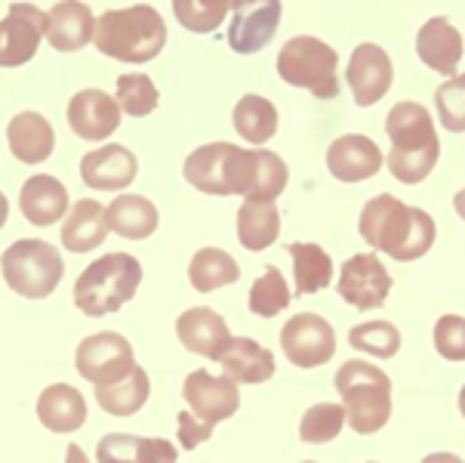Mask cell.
Returning a JSON list of instances; mask_svg holds the SVG:
<instances>
[{
  "label": "cell",
  "instance_id": "7bdbcfd3",
  "mask_svg": "<svg viewBox=\"0 0 465 463\" xmlns=\"http://www.w3.org/2000/svg\"><path fill=\"white\" fill-rule=\"evenodd\" d=\"M179 451L173 448L167 438H139L136 463H176Z\"/></svg>",
  "mask_w": 465,
  "mask_h": 463
},
{
  "label": "cell",
  "instance_id": "74e56055",
  "mask_svg": "<svg viewBox=\"0 0 465 463\" xmlns=\"http://www.w3.org/2000/svg\"><path fill=\"white\" fill-rule=\"evenodd\" d=\"M345 427V411L342 405H330V402H321L309 408L302 414V427H299V438L309 445H327L342 433Z\"/></svg>",
  "mask_w": 465,
  "mask_h": 463
},
{
  "label": "cell",
  "instance_id": "9c48e42d",
  "mask_svg": "<svg viewBox=\"0 0 465 463\" xmlns=\"http://www.w3.org/2000/svg\"><path fill=\"white\" fill-rule=\"evenodd\" d=\"M133 367H136V356H133L130 340L114 331L93 334L77 347V374L90 380L93 387L121 380Z\"/></svg>",
  "mask_w": 465,
  "mask_h": 463
},
{
  "label": "cell",
  "instance_id": "e0dca14e",
  "mask_svg": "<svg viewBox=\"0 0 465 463\" xmlns=\"http://www.w3.org/2000/svg\"><path fill=\"white\" fill-rule=\"evenodd\" d=\"M327 170L339 183H364L382 170V152L370 136L345 133L327 148Z\"/></svg>",
  "mask_w": 465,
  "mask_h": 463
},
{
  "label": "cell",
  "instance_id": "b9f144b4",
  "mask_svg": "<svg viewBox=\"0 0 465 463\" xmlns=\"http://www.w3.org/2000/svg\"><path fill=\"white\" fill-rule=\"evenodd\" d=\"M179 427H176V433H179V445L183 448H198V445H203L207 438L213 436V427H207V423H201L198 418H194L192 411H183L179 414Z\"/></svg>",
  "mask_w": 465,
  "mask_h": 463
},
{
  "label": "cell",
  "instance_id": "484cf974",
  "mask_svg": "<svg viewBox=\"0 0 465 463\" xmlns=\"http://www.w3.org/2000/svg\"><path fill=\"white\" fill-rule=\"evenodd\" d=\"M37 418L53 433H74L86 423V402L68 383H53L37 398Z\"/></svg>",
  "mask_w": 465,
  "mask_h": 463
},
{
  "label": "cell",
  "instance_id": "681fc988",
  "mask_svg": "<svg viewBox=\"0 0 465 463\" xmlns=\"http://www.w3.org/2000/svg\"><path fill=\"white\" fill-rule=\"evenodd\" d=\"M302 463H314V460H302Z\"/></svg>",
  "mask_w": 465,
  "mask_h": 463
},
{
  "label": "cell",
  "instance_id": "30bf717a",
  "mask_svg": "<svg viewBox=\"0 0 465 463\" xmlns=\"http://www.w3.org/2000/svg\"><path fill=\"white\" fill-rule=\"evenodd\" d=\"M281 349L296 367L327 365L336 352V331L327 318L314 316V312H299L283 325Z\"/></svg>",
  "mask_w": 465,
  "mask_h": 463
},
{
  "label": "cell",
  "instance_id": "52a82bcc",
  "mask_svg": "<svg viewBox=\"0 0 465 463\" xmlns=\"http://www.w3.org/2000/svg\"><path fill=\"white\" fill-rule=\"evenodd\" d=\"M253 176V152L234 143H207L185 158V179L207 195H243Z\"/></svg>",
  "mask_w": 465,
  "mask_h": 463
},
{
  "label": "cell",
  "instance_id": "f6af8a7d",
  "mask_svg": "<svg viewBox=\"0 0 465 463\" xmlns=\"http://www.w3.org/2000/svg\"><path fill=\"white\" fill-rule=\"evenodd\" d=\"M65 463H90V460H86V454H84L81 445H68V448H65Z\"/></svg>",
  "mask_w": 465,
  "mask_h": 463
},
{
  "label": "cell",
  "instance_id": "d6a6232c",
  "mask_svg": "<svg viewBox=\"0 0 465 463\" xmlns=\"http://www.w3.org/2000/svg\"><path fill=\"white\" fill-rule=\"evenodd\" d=\"M290 170L283 164L281 155L265 152V148H256L253 152V176H250V192L243 201H262V204H274V198L287 188Z\"/></svg>",
  "mask_w": 465,
  "mask_h": 463
},
{
  "label": "cell",
  "instance_id": "8992f818",
  "mask_svg": "<svg viewBox=\"0 0 465 463\" xmlns=\"http://www.w3.org/2000/svg\"><path fill=\"white\" fill-rule=\"evenodd\" d=\"M0 269L10 290L25 300H46L65 276L62 254L41 238H22L6 247L0 257Z\"/></svg>",
  "mask_w": 465,
  "mask_h": 463
},
{
  "label": "cell",
  "instance_id": "8fae6325",
  "mask_svg": "<svg viewBox=\"0 0 465 463\" xmlns=\"http://www.w3.org/2000/svg\"><path fill=\"white\" fill-rule=\"evenodd\" d=\"M46 28V13L35 4H10L0 19V68H19L37 56Z\"/></svg>",
  "mask_w": 465,
  "mask_h": 463
},
{
  "label": "cell",
  "instance_id": "836d02e7",
  "mask_svg": "<svg viewBox=\"0 0 465 463\" xmlns=\"http://www.w3.org/2000/svg\"><path fill=\"white\" fill-rule=\"evenodd\" d=\"M234 4L228 0H173V13L183 22V28L194 31V35H210L223 25Z\"/></svg>",
  "mask_w": 465,
  "mask_h": 463
},
{
  "label": "cell",
  "instance_id": "f546056e",
  "mask_svg": "<svg viewBox=\"0 0 465 463\" xmlns=\"http://www.w3.org/2000/svg\"><path fill=\"white\" fill-rule=\"evenodd\" d=\"M188 278H192V287L198 294H210L216 287L234 285L241 278V266L234 263V257L228 250L219 247H201L198 254L192 257V266H188Z\"/></svg>",
  "mask_w": 465,
  "mask_h": 463
},
{
  "label": "cell",
  "instance_id": "9a60e30c",
  "mask_svg": "<svg viewBox=\"0 0 465 463\" xmlns=\"http://www.w3.org/2000/svg\"><path fill=\"white\" fill-rule=\"evenodd\" d=\"M234 19L228 28V46L241 56H253L272 41L281 25L278 0H259V4H234Z\"/></svg>",
  "mask_w": 465,
  "mask_h": 463
},
{
  "label": "cell",
  "instance_id": "8d00e7d4",
  "mask_svg": "<svg viewBox=\"0 0 465 463\" xmlns=\"http://www.w3.org/2000/svg\"><path fill=\"white\" fill-rule=\"evenodd\" d=\"M250 312L262 318H274L281 316L290 306V285L287 278L281 276V269H265V276L256 281L253 290H250Z\"/></svg>",
  "mask_w": 465,
  "mask_h": 463
},
{
  "label": "cell",
  "instance_id": "7a4b0ae2",
  "mask_svg": "<svg viewBox=\"0 0 465 463\" xmlns=\"http://www.w3.org/2000/svg\"><path fill=\"white\" fill-rule=\"evenodd\" d=\"M385 133L391 139L389 170L404 186L422 183L435 170L440 155V139L429 108L420 102H398L385 117Z\"/></svg>",
  "mask_w": 465,
  "mask_h": 463
},
{
  "label": "cell",
  "instance_id": "ba28073f",
  "mask_svg": "<svg viewBox=\"0 0 465 463\" xmlns=\"http://www.w3.org/2000/svg\"><path fill=\"white\" fill-rule=\"evenodd\" d=\"M339 56L336 50L312 35L290 37L278 53V75L290 87H302L314 93L318 99L339 96V77H336Z\"/></svg>",
  "mask_w": 465,
  "mask_h": 463
},
{
  "label": "cell",
  "instance_id": "603a6c76",
  "mask_svg": "<svg viewBox=\"0 0 465 463\" xmlns=\"http://www.w3.org/2000/svg\"><path fill=\"white\" fill-rule=\"evenodd\" d=\"M105 238H108L105 207L93 198L74 201V207L68 210L65 223H62V245H65V250H71V254H90Z\"/></svg>",
  "mask_w": 465,
  "mask_h": 463
},
{
  "label": "cell",
  "instance_id": "4dcf8cb0",
  "mask_svg": "<svg viewBox=\"0 0 465 463\" xmlns=\"http://www.w3.org/2000/svg\"><path fill=\"white\" fill-rule=\"evenodd\" d=\"M287 254L293 257V278H296V297L318 294L333 278V260L321 245H290Z\"/></svg>",
  "mask_w": 465,
  "mask_h": 463
},
{
  "label": "cell",
  "instance_id": "c3c4849f",
  "mask_svg": "<svg viewBox=\"0 0 465 463\" xmlns=\"http://www.w3.org/2000/svg\"><path fill=\"white\" fill-rule=\"evenodd\" d=\"M460 414H462V418H465V387L460 389Z\"/></svg>",
  "mask_w": 465,
  "mask_h": 463
},
{
  "label": "cell",
  "instance_id": "5b68a950",
  "mask_svg": "<svg viewBox=\"0 0 465 463\" xmlns=\"http://www.w3.org/2000/svg\"><path fill=\"white\" fill-rule=\"evenodd\" d=\"M142 266L133 254H105L90 263L74 281V306L90 318L124 309L139 290Z\"/></svg>",
  "mask_w": 465,
  "mask_h": 463
},
{
  "label": "cell",
  "instance_id": "6da1fadb",
  "mask_svg": "<svg viewBox=\"0 0 465 463\" xmlns=\"http://www.w3.org/2000/svg\"><path fill=\"white\" fill-rule=\"evenodd\" d=\"M358 229L370 247L395 257L398 263L425 257L438 235L431 214L410 207L395 195H376L373 201H367L364 210H361Z\"/></svg>",
  "mask_w": 465,
  "mask_h": 463
},
{
  "label": "cell",
  "instance_id": "60d3db41",
  "mask_svg": "<svg viewBox=\"0 0 465 463\" xmlns=\"http://www.w3.org/2000/svg\"><path fill=\"white\" fill-rule=\"evenodd\" d=\"M142 436L112 433L102 436L96 445V463H136V448Z\"/></svg>",
  "mask_w": 465,
  "mask_h": 463
},
{
  "label": "cell",
  "instance_id": "f907efd6",
  "mask_svg": "<svg viewBox=\"0 0 465 463\" xmlns=\"http://www.w3.org/2000/svg\"><path fill=\"white\" fill-rule=\"evenodd\" d=\"M370 463H373V460H370Z\"/></svg>",
  "mask_w": 465,
  "mask_h": 463
},
{
  "label": "cell",
  "instance_id": "ffe728a7",
  "mask_svg": "<svg viewBox=\"0 0 465 463\" xmlns=\"http://www.w3.org/2000/svg\"><path fill=\"white\" fill-rule=\"evenodd\" d=\"M416 53H420V59L431 68V72L456 77V68H460V62H462V35L453 28L450 19L431 15V19L420 28Z\"/></svg>",
  "mask_w": 465,
  "mask_h": 463
},
{
  "label": "cell",
  "instance_id": "f1b7e54d",
  "mask_svg": "<svg viewBox=\"0 0 465 463\" xmlns=\"http://www.w3.org/2000/svg\"><path fill=\"white\" fill-rule=\"evenodd\" d=\"M281 235V214L274 204H262V201H243L238 210V241L247 250H259L272 247Z\"/></svg>",
  "mask_w": 465,
  "mask_h": 463
},
{
  "label": "cell",
  "instance_id": "83f0119b",
  "mask_svg": "<svg viewBox=\"0 0 465 463\" xmlns=\"http://www.w3.org/2000/svg\"><path fill=\"white\" fill-rule=\"evenodd\" d=\"M152 396V383H148L145 367H133L127 377L114 383H105V387H96V402L105 414L112 418H133L136 411H142V405Z\"/></svg>",
  "mask_w": 465,
  "mask_h": 463
},
{
  "label": "cell",
  "instance_id": "f35d334b",
  "mask_svg": "<svg viewBox=\"0 0 465 463\" xmlns=\"http://www.w3.org/2000/svg\"><path fill=\"white\" fill-rule=\"evenodd\" d=\"M435 106L444 130L462 133L465 130V75H456L435 90Z\"/></svg>",
  "mask_w": 465,
  "mask_h": 463
},
{
  "label": "cell",
  "instance_id": "ee69618b",
  "mask_svg": "<svg viewBox=\"0 0 465 463\" xmlns=\"http://www.w3.org/2000/svg\"><path fill=\"white\" fill-rule=\"evenodd\" d=\"M422 463H465L462 458H456V454H447V451H435V454H425Z\"/></svg>",
  "mask_w": 465,
  "mask_h": 463
},
{
  "label": "cell",
  "instance_id": "5bb4252c",
  "mask_svg": "<svg viewBox=\"0 0 465 463\" xmlns=\"http://www.w3.org/2000/svg\"><path fill=\"white\" fill-rule=\"evenodd\" d=\"M336 290L354 309H376V306L389 300L391 278L376 254H358L351 260H345Z\"/></svg>",
  "mask_w": 465,
  "mask_h": 463
},
{
  "label": "cell",
  "instance_id": "1f68e13d",
  "mask_svg": "<svg viewBox=\"0 0 465 463\" xmlns=\"http://www.w3.org/2000/svg\"><path fill=\"white\" fill-rule=\"evenodd\" d=\"M234 130H238L247 143L265 146L268 139L278 133V108H274L265 96L247 93V96L234 106Z\"/></svg>",
  "mask_w": 465,
  "mask_h": 463
},
{
  "label": "cell",
  "instance_id": "4fadbf2b",
  "mask_svg": "<svg viewBox=\"0 0 465 463\" xmlns=\"http://www.w3.org/2000/svg\"><path fill=\"white\" fill-rule=\"evenodd\" d=\"M183 396L192 414L207 427H216L219 420L238 414L241 408V392L238 383H232L228 377H213L210 371H192L183 383Z\"/></svg>",
  "mask_w": 465,
  "mask_h": 463
},
{
  "label": "cell",
  "instance_id": "4316f807",
  "mask_svg": "<svg viewBox=\"0 0 465 463\" xmlns=\"http://www.w3.org/2000/svg\"><path fill=\"white\" fill-rule=\"evenodd\" d=\"M105 216H108V232L130 241H142L148 235H154L157 219H161L154 204L142 198V195H121V198H114L108 204Z\"/></svg>",
  "mask_w": 465,
  "mask_h": 463
},
{
  "label": "cell",
  "instance_id": "e575fe53",
  "mask_svg": "<svg viewBox=\"0 0 465 463\" xmlns=\"http://www.w3.org/2000/svg\"><path fill=\"white\" fill-rule=\"evenodd\" d=\"M349 343L358 352H370L373 358H395L401 349V331L391 321H364L351 327Z\"/></svg>",
  "mask_w": 465,
  "mask_h": 463
},
{
  "label": "cell",
  "instance_id": "2e32d148",
  "mask_svg": "<svg viewBox=\"0 0 465 463\" xmlns=\"http://www.w3.org/2000/svg\"><path fill=\"white\" fill-rule=\"evenodd\" d=\"M121 106L105 90H81L68 102V124L86 143L108 139L121 127Z\"/></svg>",
  "mask_w": 465,
  "mask_h": 463
},
{
  "label": "cell",
  "instance_id": "cb8c5ba5",
  "mask_svg": "<svg viewBox=\"0 0 465 463\" xmlns=\"http://www.w3.org/2000/svg\"><path fill=\"white\" fill-rule=\"evenodd\" d=\"M6 143H10V152L22 164H41L53 155L56 133H53V124L44 115L22 112L6 127Z\"/></svg>",
  "mask_w": 465,
  "mask_h": 463
},
{
  "label": "cell",
  "instance_id": "44dd1931",
  "mask_svg": "<svg viewBox=\"0 0 465 463\" xmlns=\"http://www.w3.org/2000/svg\"><path fill=\"white\" fill-rule=\"evenodd\" d=\"M93 31H96V15L86 4H56L46 13L44 37L59 53L84 50L93 41Z\"/></svg>",
  "mask_w": 465,
  "mask_h": 463
},
{
  "label": "cell",
  "instance_id": "7402d4cb",
  "mask_svg": "<svg viewBox=\"0 0 465 463\" xmlns=\"http://www.w3.org/2000/svg\"><path fill=\"white\" fill-rule=\"evenodd\" d=\"M19 207L31 226H53L68 214V188L56 176L37 174L22 186Z\"/></svg>",
  "mask_w": 465,
  "mask_h": 463
},
{
  "label": "cell",
  "instance_id": "3957f363",
  "mask_svg": "<svg viewBox=\"0 0 465 463\" xmlns=\"http://www.w3.org/2000/svg\"><path fill=\"white\" fill-rule=\"evenodd\" d=\"M93 44L99 46L102 56L142 65V62L161 56L163 44H167V25H163L161 13L148 4L108 10L96 19Z\"/></svg>",
  "mask_w": 465,
  "mask_h": 463
},
{
  "label": "cell",
  "instance_id": "ac0fdd59",
  "mask_svg": "<svg viewBox=\"0 0 465 463\" xmlns=\"http://www.w3.org/2000/svg\"><path fill=\"white\" fill-rule=\"evenodd\" d=\"M136 170L139 161L127 146H102L81 161V179L96 192H121L136 179Z\"/></svg>",
  "mask_w": 465,
  "mask_h": 463
},
{
  "label": "cell",
  "instance_id": "ab89813d",
  "mask_svg": "<svg viewBox=\"0 0 465 463\" xmlns=\"http://www.w3.org/2000/svg\"><path fill=\"white\" fill-rule=\"evenodd\" d=\"M435 349L447 362H465V318L444 316L435 325Z\"/></svg>",
  "mask_w": 465,
  "mask_h": 463
},
{
  "label": "cell",
  "instance_id": "277c9868",
  "mask_svg": "<svg viewBox=\"0 0 465 463\" xmlns=\"http://www.w3.org/2000/svg\"><path fill=\"white\" fill-rule=\"evenodd\" d=\"M336 392L342 396L345 423L361 436H373L391 418V377L382 367L351 358L336 371Z\"/></svg>",
  "mask_w": 465,
  "mask_h": 463
},
{
  "label": "cell",
  "instance_id": "7dc6e473",
  "mask_svg": "<svg viewBox=\"0 0 465 463\" xmlns=\"http://www.w3.org/2000/svg\"><path fill=\"white\" fill-rule=\"evenodd\" d=\"M453 207H456V214H460L465 219V188L462 192H456V198H453Z\"/></svg>",
  "mask_w": 465,
  "mask_h": 463
},
{
  "label": "cell",
  "instance_id": "d6986e66",
  "mask_svg": "<svg viewBox=\"0 0 465 463\" xmlns=\"http://www.w3.org/2000/svg\"><path fill=\"white\" fill-rule=\"evenodd\" d=\"M176 334L179 343L194 352V356H203L210 362H219L223 358V349L228 347L232 334H228V325L219 312L207 309V306H194L179 316L176 321Z\"/></svg>",
  "mask_w": 465,
  "mask_h": 463
},
{
  "label": "cell",
  "instance_id": "bcb514c9",
  "mask_svg": "<svg viewBox=\"0 0 465 463\" xmlns=\"http://www.w3.org/2000/svg\"><path fill=\"white\" fill-rule=\"evenodd\" d=\"M6 216H10V204H6L4 192H0V229L6 226Z\"/></svg>",
  "mask_w": 465,
  "mask_h": 463
},
{
  "label": "cell",
  "instance_id": "7c38bea8",
  "mask_svg": "<svg viewBox=\"0 0 465 463\" xmlns=\"http://www.w3.org/2000/svg\"><path fill=\"white\" fill-rule=\"evenodd\" d=\"M345 81L351 87L354 106L361 108L376 106L391 90V81H395V68H391L389 53L376 44L354 46L349 68H345Z\"/></svg>",
  "mask_w": 465,
  "mask_h": 463
},
{
  "label": "cell",
  "instance_id": "d4e9b609",
  "mask_svg": "<svg viewBox=\"0 0 465 463\" xmlns=\"http://www.w3.org/2000/svg\"><path fill=\"white\" fill-rule=\"evenodd\" d=\"M219 365L232 383H265L274 374V356L250 337H232Z\"/></svg>",
  "mask_w": 465,
  "mask_h": 463
},
{
  "label": "cell",
  "instance_id": "d590c367",
  "mask_svg": "<svg viewBox=\"0 0 465 463\" xmlns=\"http://www.w3.org/2000/svg\"><path fill=\"white\" fill-rule=\"evenodd\" d=\"M157 99H161V93H157L154 81L148 75L133 72L117 77V106H121L124 115L130 117L152 115L157 108Z\"/></svg>",
  "mask_w": 465,
  "mask_h": 463
}]
</instances>
